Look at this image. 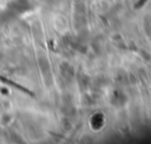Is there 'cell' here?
<instances>
[{
    "label": "cell",
    "mask_w": 151,
    "mask_h": 144,
    "mask_svg": "<svg viewBox=\"0 0 151 144\" xmlns=\"http://www.w3.org/2000/svg\"><path fill=\"white\" fill-rule=\"evenodd\" d=\"M0 81L4 83V84H6V85H9V86H12V87H14V89H17V90L24 92V93H27V94L31 96V97H34V93L31 92L28 89H26L25 86H21V85H19V84H17V83L9 80L8 78H6V77H4V76H0Z\"/></svg>",
    "instance_id": "cell-1"
},
{
    "label": "cell",
    "mask_w": 151,
    "mask_h": 144,
    "mask_svg": "<svg viewBox=\"0 0 151 144\" xmlns=\"http://www.w3.org/2000/svg\"><path fill=\"white\" fill-rule=\"evenodd\" d=\"M147 0H138L136 4H134V8H137V9H139V8H142L143 6H144V4L146 2Z\"/></svg>",
    "instance_id": "cell-2"
}]
</instances>
